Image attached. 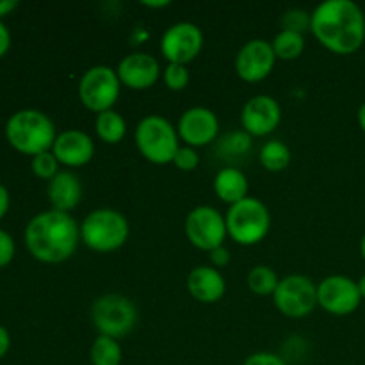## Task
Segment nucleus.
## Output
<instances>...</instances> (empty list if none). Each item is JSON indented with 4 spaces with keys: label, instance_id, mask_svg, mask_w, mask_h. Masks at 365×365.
Wrapping results in <instances>:
<instances>
[{
    "label": "nucleus",
    "instance_id": "9",
    "mask_svg": "<svg viewBox=\"0 0 365 365\" xmlns=\"http://www.w3.org/2000/svg\"><path fill=\"white\" fill-rule=\"evenodd\" d=\"M184 232L195 248L210 253L212 250L225 246L228 237L227 217L214 207L198 205L185 217Z\"/></svg>",
    "mask_w": 365,
    "mask_h": 365
},
{
    "label": "nucleus",
    "instance_id": "4",
    "mask_svg": "<svg viewBox=\"0 0 365 365\" xmlns=\"http://www.w3.org/2000/svg\"><path fill=\"white\" fill-rule=\"evenodd\" d=\"M130 235V225L120 210L95 209L81 223V241L96 253H113L123 248Z\"/></svg>",
    "mask_w": 365,
    "mask_h": 365
},
{
    "label": "nucleus",
    "instance_id": "30",
    "mask_svg": "<svg viewBox=\"0 0 365 365\" xmlns=\"http://www.w3.org/2000/svg\"><path fill=\"white\" fill-rule=\"evenodd\" d=\"M173 164L180 171H195L200 164L198 150L187 145H180V148L175 153Z\"/></svg>",
    "mask_w": 365,
    "mask_h": 365
},
{
    "label": "nucleus",
    "instance_id": "37",
    "mask_svg": "<svg viewBox=\"0 0 365 365\" xmlns=\"http://www.w3.org/2000/svg\"><path fill=\"white\" fill-rule=\"evenodd\" d=\"M16 6H18L16 0H0V18L9 14L13 9H16Z\"/></svg>",
    "mask_w": 365,
    "mask_h": 365
},
{
    "label": "nucleus",
    "instance_id": "24",
    "mask_svg": "<svg viewBox=\"0 0 365 365\" xmlns=\"http://www.w3.org/2000/svg\"><path fill=\"white\" fill-rule=\"evenodd\" d=\"M271 46H273L277 59L294 61L298 59L303 53V50H305V38H303V34H299V32L284 31V29H282V31L274 36L273 41H271Z\"/></svg>",
    "mask_w": 365,
    "mask_h": 365
},
{
    "label": "nucleus",
    "instance_id": "13",
    "mask_svg": "<svg viewBox=\"0 0 365 365\" xmlns=\"http://www.w3.org/2000/svg\"><path fill=\"white\" fill-rule=\"evenodd\" d=\"M277 56L271 41L255 38L246 41L235 56V73L241 81L255 84L267 78L273 71Z\"/></svg>",
    "mask_w": 365,
    "mask_h": 365
},
{
    "label": "nucleus",
    "instance_id": "38",
    "mask_svg": "<svg viewBox=\"0 0 365 365\" xmlns=\"http://www.w3.org/2000/svg\"><path fill=\"white\" fill-rule=\"evenodd\" d=\"M170 4V0H155V2L153 0H143L141 6L150 7V9H163V7H168Z\"/></svg>",
    "mask_w": 365,
    "mask_h": 365
},
{
    "label": "nucleus",
    "instance_id": "6",
    "mask_svg": "<svg viewBox=\"0 0 365 365\" xmlns=\"http://www.w3.org/2000/svg\"><path fill=\"white\" fill-rule=\"evenodd\" d=\"M225 217H227L228 237L241 246L259 245L271 230L269 209L262 200L253 196L228 207Z\"/></svg>",
    "mask_w": 365,
    "mask_h": 365
},
{
    "label": "nucleus",
    "instance_id": "16",
    "mask_svg": "<svg viewBox=\"0 0 365 365\" xmlns=\"http://www.w3.org/2000/svg\"><path fill=\"white\" fill-rule=\"evenodd\" d=\"M121 86H127L134 91H145L157 84L163 77L160 64L152 53L134 52L125 56L116 68Z\"/></svg>",
    "mask_w": 365,
    "mask_h": 365
},
{
    "label": "nucleus",
    "instance_id": "36",
    "mask_svg": "<svg viewBox=\"0 0 365 365\" xmlns=\"http://www.w3.org/2000/svg\"><path fill=\"white\" fill-rule=\"evenodd\" d=\"M7 209H9V191L6 189V185L0 184V220L6 216Z\"/></svg>",
    "mask_w": 365,
    "mask_h": 365
},
{
    "label": "nucleus",
    "instance_id": "10",
    "mask_svg": "<svg viewBox=\"0 0 365 365\" xmlns=\"http://www.w3.org/2000/svg\"><path fill=\"white\" fill-rule=\"evenodd\" d=\"M273 302L285 317L303 319L316 310L317 284L305 274H289L278 284Z\"/></svg>",
    "mask_w": 365,
    "mask_h": 365
},
{
    "label": "nucleus",
    "instance_id": "17",
    "mask_svg": "<svg viewBox=\"0 0 365 365\" xmlns=\"http://www.w3.org/2000/svg\"><path fill=\"white\" fill-rule=\"evenodd\" d=\"M52 153L59 164L66 168H82L95 157V143L91 135L78 128H70L57 134Z\"/></svg>",
    "mask_w": 365,
    "mask_h": 365
},
{
    "label": "nucleus",
    "instance_id": "34",
    "mask_svg": "<svg viewBox=\"0 0 365 365\" xmlns=\"http://www.w3.org/2000/svg\"><path fill=\"white\" fill-rule=\"evenodd\" d=\"M9 46H11V32L9 29L0 21V57L9 50Z\"/></svg>",
    "mask_w": 365,
    "mask_h": 365
},
{
    "label": "nucleus",
    "instance_id": "26",
    "mask_svg": "<svg viewBox=\"0 0 365 365\" xmlns=\"http://www.w3.org/2000/svg\"><path fill=\"white\" fill-rule=\"evenodd\" d=\"M163 81L170 91H184L189 86L191 75L185 64L168 63V66L163 70Z\"/></svg>",
    "mask_w": 365,
    "mask_h": 365
},
{
    "label": "nucleus",
    "instance_id": "27",
    "mask_svg": "<svg viewBox=\"0 0 365 365\" xmlns=\"http://www.w3.org/2000/svg\"><path fill=\"white\" fill-rule=\"evenodd\" d=\"M32 171H34L36 177L43 178V180H52L57 173H59V160L56 159V155L50 152H43L38 153V155L32 157V163H31Z\"/></svg>",
    "mask_w": 365,
    "mask_h": 365
},
{
    "label": "nucleus",
    "instance_id": "8",
    "mask_svg": "<svg viewBox=\"0 0 365 365\" xmlns=\"http://www.w3.org/2000/svg\"><path fill=\"white\" fill-rule=\"evenodd\" d=\"M121 93L116 70L107 64H96L86 70L78 81V100L86 109L100 114L110 110Z\"/></svg>",
    "mask_w": 365,
    "mask_h": 365
},
{
    "label": "nucleus",
    "instance_id": "22",
    "mask_svg": "<svg viewBox=\"0 0 365 365\" xmlns=\"http://www.w3.org/2000/svg\"><path fill=\"white\" fill-rule=\"evenodd\" d=\"M291 150L280 139H271L264 143L259 152V160L264 166V170L271 173H280L291 164Z\"/></svg>",
    "mask_w": 365,
    "mask_h": 365
},
{
    "label": "nucleus",
    "instance_id": "32",
    "mask_svg": "<svg viewBox=\"0 0 365 365\" xmlns=\"http://www.w3.org/2000/svg\"><path fill=\"white\" fill-rule=\"evenodd\" d=\"M14 257V241L7 232L0 230V267L7 266Z\"/></svg>",
    "mask_w": 365,
    "mask_h": 365
},
{
    "label": "nucleus",
    "instance_id": "19",
    "mask_svg": "<svg viewBox=\"0 0 365 365\" xmlns=\"http://www.w3.org/2000/svg\"><path fill=\"white\" fill-rule=\"evenodd\" d=\"M46 195H48L50 203H52V209L70 214L71 210L77 209L78 203H81L82 200L81 178L70 170L59 171V173L48 182Z\"/></svg>",
    "mask_w": 365,
    "mask_h": 365
},
{
    "label": "nucleus",
    "instance_id": "39",
    "mask_svg": "<svg viewBox=\"0 0 365 365\" xmlns=\"http://www.w3.org/2000/svg\"><path fill=\"white\" fill-rule=\"evenodd\" d=\"M356 120H359L360 128H362V132L365 134V102L359 107V113H356Z\"/></svg>",
    "mask_w": 365,
    "mask_h": 365
},
{
    "label": "nucleus",
    "instance_id": "33",
    "mask_svg": "<svg viewBox=\"0 0 365 365\" xmlns=\"http://www.w3.org/2000/svg\"><path fill=\"white\" fill-rule=\"evenodd\" d=\"M209 260L210 266L220 269V267H225L230 262V252H228V248H225V246H220V248L212 250V252L209 253Z\"/></svg>",
    "mask_w": 365,
    "mask_h": 365
},
{
    "label": "nucleus",
    "instance_id": "31",
    "mask_svg": "<svg viewBox=\"0 0 365 365\" xmlns=\"http://www.w3.org/2000/svg\"><path fill=\"white\" fill-rule=\"evenodd\" d=\"M242 365H287V364H285V360L282 359L280 355H277V353L259 351L250 355Z\"/></svg>",
    "mask_w": 365,
    "mask_h": 365
},
{
    "label": "nucleus",
    "instance_id": "3",
    "mask_svg": "<svg viewBox=\"0 0 365 365\" xmlns=\"http://www.w3.org/2000/svg\"><path fill=\"white\" fill-rule=\"evenodd\" d=\"M6 138L18 152L34 157L52 150L57 130L48 114L38 109H21L7 120Z\"/></svg>",
    "mask_w": 365,
    "mask_h": 365
},
{
    "label": "nucleus",
    "instance_id": "23",
    "mask_svg": "<svg viewBox=\"0 0 365 365\" xmlns=\"http://www.w3.org/2000/svg\"><path fill=\"white\" fill-rule=\"evenodd\" d=\"M89 359L93 365H120L123 360V351L116 339L96 335L91 344Z\"/></svg>",
    "mask_w": 365,
    "mask_h": 365
},
{
    "label": "nucleus",
    "instance_id": "35",
    "mask_svg": "<svg viewBox=\"0 0 365 365\" xmlns=\"http://www.w3.org/2000/svg\"><path fill=\"white\" fill-rule=\"evenodd\" d=\"M9 346H11L9 331H7L4 327H0V359L6 356V353L9 351Z\"/></svg>",
    "mask_w": 365,
    "mask_h": 365
},
{
    "label": "nucleus",
    "instance_id": "40",
    "mask_svg": "<svg viewBox=\"0 0 365 365\" xmlns=\"http://www.w3.org/2000/svg\"><path fill=\"white\" fill-rule=\"evenodd\" d=\"M356 284H359V291H360V296H362V299H365V274L362 278H360L359 282H356Z\"/></svg>",
    "mask_w": 365,
    "mask_h": 365
},
{
    "label": "nucleus",
    "instance_id": "25",
    "mask_svg": "<svg viewBox=\"0 0 365 365\" xmlns=\"http://www.w3.org/2000/svg\"><path fill=\"white\" fill-rule=\"evenodd\" d=\"M246 284L248 289L257 296H273L277 291L280 278H278L277 271L271 269L269 266H255L250 269L248 277H246Z\"/></svg>",
    "mask_w": 365,
    "mask_h": 365
},
{
    "label": "nucleus",
    "instance_id": "12",
    "mask_svg": "<svg viewBox=\"0 0 365 365\" xmlns=\"http://www.w3.org/2000/svg\"><path fill=\"white\" fill-rule=\"evenodd\" d=\"M362 303L359 284L344 274H330L317 284V305L331 316H349Z\"/></svg>",
    "mask_w": 365,
    "mask_h": 365
},
{
    "label": "nucleus",
    "instance_id": "5",
    "mask_svg": "<svg viewBox=\"0 0 365 365\" xmlns=\"http://www.w3.org/2000/svg\"><path fill=\"white\" fill-rule=\"evenodd\" d=\"M134 141L139 153L157 166L173 164L175 153L180 148L177 127L160 114H148L139 121L134 132Z\"/></svg>",
    "mask_w": 365,
    "mask_h": 365
},
{
    "label": "nucleus",
    "instance_id": "28",
    "mask_svg": "<svg viewBox=\"0 0 365 365\" xmlns=\"http://www.w3.org/2000/svg\"><path fill=\"white\" fill-rule=\"evenodd\" d=\"M310 16H312V14L307 13L305 9H289L287 13L282 16L284 31L299 32V34H303L305 31H310Z\"/></svg>",
    "mask_w": 365,
    "mask_h": 365
},
{
    "label": "nucleus",
    "instance_id": "21",
    "mask_svg": "<svg viewBox=\"0 0 365 365\" xmlns=\"http://www.w3.org/2000/svg\"><path fill=\"white\" fill-rule=\"evenodd\" d=\"M95 132L107 145H118L127 135V121L118 110H106V113L96 114Z\"/></svg>",
    "mask_w": 365,
    "mask_h": 365
},
{
    "label": "nucleus",
    "instance_id": "20",
    "mask_svg": "<svg viewBox=\"0 0 365 365\" xmlns=\"http://www.w3.org/2000/svg\"><path fill=\"white\" fill-rule=\"evenodd\" d=\"M212 187L217 198L232 207L241 202V200L248 198L250 182L248 177L239 168L227 166L217 171L216 177H214Z\"/></svg>",
    "mask_w": 365,
    "mask_h": 365
},
{
    "label": "nucleus",
    "instance_id": "1",
    "mask_svg": "<svg viewBox=\"0 0 365 365\" xmlns=\"http://www.w3.org/2000/svg\"><path fill=\"white\" fill-rule=\"evenodd\" d=\"M310 31L321 46L349 56L365 41V14L353 0H324L312 11Z\"/></svg>",
    "mask_w": 365,
    "mask_h": 365
},
{
    "label": "nucleus",
    "instance_id": "41",
    "mask_svg": "<svg viewBox=\"0 0 365 365\" xmlns=\"http://www.w3.org/2000/svg\"><path fill=\"white\" fill-rule=\"evenodd\" d=\"M360 255H362V259L365 260V234L364 237L360 239Z\"/></svg>",
    "mask_w": 365,
    "mask_h": 365
},
{
    "label": "nucleus",
    "instance_id": "18",
    "mask_svg": "<svg viewBox=\"0 0 365 365\" xmlns=\"http://www.w3.org/2000/svg\"><path fill=\"white\" fill-rule=\"evenodd\" d=\"M187 291L196 302L212 305L227 294V280L220 269L212 266H198L187 277Z\"/></svg>",
    "mask_w": 365,
    "mask_h": 365
},
{
    "label": "nucleus",
    "instance_id": "7",
    "mask_svg": "<svg viewBox=\"0 0 365 365\" xmlns=\"http://www.w3.org/2000/svg\"><path fill=\"white\" fill-rule=\"evenodd\" d=\"M91 321L98 335L118 341L134 330L138 323V307L127 296L109 292L93 302Z\"/></svg>",
    "mask_w": 365,
    "mask_h": 365
},
{
    "label": "nucleus",
    "instance_id": "2",
    "mask_svg": "<svg viewBox=\"0 0 365 365\" xmlns=\"http://www.w3.org/2000/svg\"><path fill=\"white\" fill-rule=\"evenodd\" d=\"M81 242V225L68 212L50 209L32 217L25 227V246L36 260L66 262Z\"/></svg>",
    "mask_w": 365,
    "mask_h": 365
},
{
    "label": "nucleus",
    "instance_id": "14",
    "mask_svg": "<svg viewBox=\"0 0 365 365\" xmlns=\"http://www.w3.org/2000/svg\"><path fill=\"white\" fill-rule=\"evenodd\" d=\"M178 138L184 145L202 148L210 145L220 134V120L209 107L196 106L184 110L177 125Z\"/></svg>",
    "mask_w": 365,
    "mask_h": 365
},
{
    "label": "nucleus",
    "instance_id": "29",
    "mask_svg": "<svg viewBox=\"0 0 365 365\" xmlns=\"http://www.w3.org/2000/svg\"><path fill=\"white\" fill-rule=\"evenodd\" d=\"M250 146H252V135H248L245 130H242V132H232V134H228L227 138L223 139L221 148H223L227 153H234V155H239V153H241V155H245V153L250 150Z\"/></svg>",
    "mask_w": 365,
    "mask_h": 365
},
{
    "label": "nucleus",
    "instance_id": "11",
    "mask_svg": "<svg viewBox=\"0 0 365 365\" xmlns=\"http://www.w3.org/2000/svg\"><path fill=\"white\" fill-rule=\"evenodd\" d=\"M202 29L192 21H177L164 31L160 38V53L168 63L185 64L196 59L203 48Z\"/></svg>",
    "mask_w": 365,
    "mask_h": 365
},
{
    "label": "nucleus",
    "instance_id": "15",
    "mask_svg": "<svg viewBox=\"0 0 365 365\" xmlns=\"http://www.w3.org/2000/svg\"><path fill=\"white\" fill-rule=\"evenodd\" d=\"M282 121V107L269 95H255L241 110V125L252 138H264L277 130Z\"/></svg>",
    "mask_w": 365,
    "mask_h": 365
}]
</instances>
